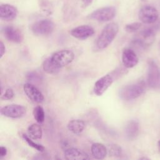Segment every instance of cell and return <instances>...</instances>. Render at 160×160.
<instances>
[{
	"instance_id": "cell-1",
	"label": "cell",
	"mask_w": 160,
	"mask_h": 160,
	"mask_svg": "<svg viewBox=\"0 0 160 160\" xmlns=\"http://www.w3.org/2000/svg\"><path fill=\"white\" fill-rule=\"evenodd\" d=\"M118 31L119 26L116 22H110L105 26L96 40L97 48L104 49L107 48L114 39Z\"/></svg>"
},
{
	"instance_id": "cell-2",
	"label": "cell",
	"mask_w": 160,
	"mask_h": 160,
	"mask_svg": "<svg viewBox=\"0 0 160 160\" xmlns=\"http://www.w3.org/2000/svg\"><path fill=\"white\" fill-rule=\"evenodd\" d=\"M146 84L143 81H139L122 87L119 91L121 99L130 101L139 97L145 91Z\"/></svg>"
},
{
	"instance_id": "cell-3",
	"label": "cell",
	"mask_w": 160,
	"mask_h": 160,
	"mask_svg": "<svg viewBox=\"0 0 160 160\" xmlns=\"http://www.w3.org/2000/svg\"><path fill=\"white\" fill-rule=\"evenodd\" d=\"M116 14V9L114 6H106L98 8L92 11L88 18L99 22H107L112 20Z\"/></svg>"
},
{
	"instance_id": "cell-4",
	"label": "cell",
	"mask_w": 160,
	"mask_h": 160,
	"mask_svg": "<svg viewBox=\"0 0 160 160\" xmlns=\"http://www.w3.org/2000/svg\"><path fill=\"white\" fill-rule=\"evenodd\" d=\"M74 58V52L68 49L58 51L50 57L52 62L59 69L70 64L73 61Z\"/></svg>"
},
{
	"instance_id": "cell-5",
	"label": "cell",
	"mask_w": 160,
	"mask_h": 160,
	"mask_svg": "<svg viewBox=\"0 0 160 160\" xmlns=\"http://www.w3.org/2000/svg\"><path fill=\"white\" fill-rule=\"evenodd\" d=\"M147 81L151 88L156 89L160 88V68L153 60L148 62Z\"/></svg>"
},
{
	"instance_id": "cell-6",
	"label": "cell",
	"mask_w": 160,
	"mask_h": 160,
	"mask_svg": "<svg viewBox=\"0 0 160 160\" xmlns=\"http://www.w3.org/2000/svg\"><path fill=\"white\" fill-rule=\"evenodd\" d=\"M54 29V22L49 19H41L35 22L31 26L32 32L37 36H48Z\"/></svg>"
},
{
	"instance_id": "cell-7",
	"label": "cell",
	"mask_w": 160,
	"mask_h": 160,
	"mask_svg": "<svg viewBox=\"0 0 160 160\" xmlns=\"http://www.w3.org/2000/svg\"><path fill=\"white\" fill-rule=\"evenodd\" d=\"M155 39V31L152 28H148L140 32L138 36L132 42L142 48H147L150 46Z\"/></svg>"
},
{
	"instance_id": "cell-8",
	"label": "cell",
	"mask_w": 160,
	"mask_h": 160,
	"mask_svg": "<svg viewBox=\"0 0 160 160\" xmlns=\"http://www.w3.org/2000/svg\"><path fill=\"white\" fill-rule=\"evenodd\" d=\"M138 16L142 22L152 24L158 19V12L154 7L147 5L141 8L139 11Z\"/></svg>"
},
{
	"instance_id": "cell-9",
	"label": "cell",
	"mask_w": 160,
	"mask_h": 160,
	"mask_svg": "<svg viewBox=\"0 0 160 160\" xmlns=\"http://www.w3.org/2000/svg\"><path fill=\"white\" fill-rule=\"evenodd\" d=\"M115 78L111 74H107L104 76L99 78L94 84V92L96 95L99 96L104 94V92L111 86Z\"/></svg>"
},
{
	"instance_id": "cell-10",
	"label": "cell",
	"mask_w": 160,
	"mask_h": 160,
	"mask_svg": "<svg viewBox=\"0 0 160 160\" xmlns=\"http://www.w3.org/2000/svg\"><path fill=\"white\" fill-rule=\"evenodd\" d=\"M26 108L20 104H9L2 107L1 109V114L10 118H19L24 115Z\"/></svg>"
},
{
	"instance_id": "cell-11",
	"label": "cell",
	"mask_w": 160,
	"mask_h": 160,
	"mask_svg": "<svg viewBox=\"0 0 160 160\" xmlns=\"http://www.w3.org/2000/svg\"><path fill=\"white\" fill-rule=\"evenodd\" d=\"M2 31L4 37L9 41L19 44L23 40V34L22 32L14 26H5L2 28Z\"/></svg>"
},
{
	"instance_id": "cell-12",
	"label": "cell",
	"mask_w": 160,
	"mask_h": 160,
	"mask_svg": "<svg viewBox=\"0 0 160 160\" xmlns=\"http://www.w3.org/2000/svg\"><path fill=\"white\" fill-rule=\"evenodd\" d=\"M71 35L78 39H86L94 34V29L89 25H81L72 29L70 31Z\"/></svg>"
},
{
	"instance_id": "cell-13",
	"label": "cell",
	"mask_w": 160,
	"mask_h": 160,
	"mask_svg": "<svg viewBox=\"0 0 160 160\" xmlns=\"http://www.w3.org/2000/svg\"><path fill=\"white\" fill-rule=\"evenodd\" d=\"M23 89L27 97L32 101L37 103L43 102L44 98L42 93L33 84L26 83L23 86Z\"/></svg>"
},
{
	"instance_id": "cell-14",
	"label": "cell",
	"mask_w": 160,
	"mask_h": 160,
	"mask_svg": "<svg viewBox=\"0 0 160 160\" xmlns=\"http://www.w3.org/2000/svg\"><path fill=\"white\" fill-rule=\"evenodd\" d=\"M122 62L125 68H132L138 63V58L132 49L126 48L122 53Z\"/></svg>"
},
{
	"instance_id": "cell-15",
	"label": "cell",
	"mask_w": 160,
	"mask_h": 160,
	"mask_svg": "<svg viewBox=\"0 0 160 160\" xmlns=\"http://www.w3.org/2000/svg\"><path fill=\"white\" fill-rule=\"evenodd\" d=\"M18 9L12 5L2 4L0 5V18L4 21H12L18 15Z\"/></svg>"
},
{
	"instance_id": "cell-16",
	"label": "cell",
	"mask_w": 160,
	"mask_h": 160,
	"mask_svg": "<svg viewBox=\"0 0 160 160\" xmlns=\"http://www.w3.org/2000/svg\"><path fill=\"white\" fill-rule=\"evenodd\" d=\"M64 154V158L68 160H85L89 159V156L86 152L75 148L66 149Z\"/></svg>"
},
{
	"instance_id": "cell-17",
	"label": "cell",
	"mask_w": 160,
	"mask_h": 160,
	"mask_svg": "<svg viewBox=\"0 0 160 160\" xmlns=\"http://www.w3.org/2000/svg\"><path fill=\"white\" fill-rule=\"evenodd\" d=\"M139 132V123L136 120H131L128 122L125 127V134L126 138L129 140L135 139Z\"/></svg>"
},
{
	"instance_id": "cell-18",
	"label": "cell",
	"mask_w": 160,
	"mask_h": 160,
	"mask_svg": "<svg viewBox=\"0 0 160 160\" xmlns=\"http://www.w3.org/2000/svg\"><path fill=\"white\" fill-rule=\"evenodd\" d=\"M91 152L94 158L98 159H102L106 157L108 153V149L104 144L96 142L92 144L91 147Z\"/></svg>"
},
{
	"instance_id": "cell-19",
	"label": "cell",
	"mask_w": 160,
	"mask_h": 160,
	"mask_svg": "<svg viewBox=\"0 0 160 160\" xmlns=\"http://www.w3.org/2000/svg\"><path fill=\"white\" fill-rule=\"evenodd\" d=\"M85 128V122L81 119H72L68 124V129L75 134L81 133Z\"/></svg>"
},
{
	"instance_id": "cell-20",
	"label": "cell",
	"mask_w": 160,
	"mask_h": 160,
	"mask_svg": "<svg viewBox=\"0 0 160 160\" xmlns=\"http://www.w3.org/2000/svg\"><path fill=\"white\" fill-rule=\"evenodd\" d=\"M28 133L30 137L34 139H39L42 136V130L40 125L38 124H32L28 127Z\"/></svg>"
},
{
	"instance_id": "cell-21",
	"label": "cell",
	"mask_w": 160,
	"mask_h": 160,
	"mask_svg": "<svg viewBox=\"0 0 160 160\" xmlns=\"http://www.w3.org/2000/svg\"><path fill=\"white\" fill-rule=\"evenodd\" d=\"M42 68L46 73L50 74H56L59 71V68H57L52 62L50 58H48L44 61L42 63Z\"/></svg>"
},
{
	"instance_id": "cell-22",
	"label": "cell",
	"mask_w": 160,
	"mask_h": 160,
	"mask_svg": "<svg viewBox=\"0 0 160 160\" xmlns=\"http://www.w3.org/2000/svg\"><path fill=\"white\" fill-rule=\"evenodd\" d=\"M33 116L35 120L38 123H42L44 121L45 114L43 108L41 106H38L34 108Z\"/></svg>"
},
{
	"instance_id": "cell-23",
	"label": "cell",
	"mask_w": 160,
	"mask_h": 160,
	"mask_svg": "<svg viewBox=\"0 0 160 160\" xmlns=\"http://www.w3.org/2000/svg\"><path fill=\"white\" fill-rule=\"evenodd\" d=\"M108 152L111 156L118 157L122 154V149L120 146L116 144H109L107 148Z\"/></svg>"
},
{
	"instance_id": "cell-24",
	"label": "cell",
	"mask_w": 160,
	"mask_h": 160,
	"mask_svg": "<svg viewBox=\"0 0 160 160\" xmlns=\"http://www.w3.org/2000/svg\"><path fill=\"white\" fill-rule=\"evenodd\" d=\"M22 138L24 139V140L28 144L29 146H30L31 147L36 149V150L39 151H41V152H42L44 150V147L42 146V145L41 144H39L35 142H34L32 140H31L26 134H23L22 135Z\"/></svg>"
},
{
	"instance_id": "cell-25",
	"label": "cell",
	"mask_w": 160,
	"mask_h": 160,
	"mask_svg": "<svg viewBox=\"0 0 160 160\" xmlns=\"http://www.w3.org/2000/svg\"><path fill=\"white\" fill-rule=\"evenodd\" d=\"M39 4L40 8L44 13L48 14L52 13V6L49 0H39Z\"/></svg>"
},
{
	"instance_id": "cell-26",
	"label": "cell",
	"mask_w": 160,
	"mask_h": 160,
	"mask_svg": "<svg viewBox=\"0 0 160 160\" xmlns=\"http://www.w3.org/2000/svg\"><path fill=\"white\" fill-rule=\"evenodd\" d=\"M14 94L13 90L10 88H8L4 91H1V99L2 100H10L14 97Z\"/></svg>"
},
{
	"instance_id": "cell-27",
	"label": "cell",
	"mask_w": 160,
	"mask_h": 160,
	"mask_svg": "<svg viewBox=\"0 0 160 160\" xmlns=\"http://www.w3.org/2000/svg\"><path fill=\"white\" fill-rule=\"evenodd\" d=\"M141 23L138 22L128 24L125 26V30L128 32H134L138 31L141 27Z\"/></svg>"
},
{
	"instance_id": "cell-28",
	"label": "cell",
	"mask_w": 160,
	"mask_h": 160,
	"mask_svg": "<svg viewBox=\"0 0 160 160\" xmlns=\"http://www.w3.org/2000/svg\"><path fill=\"white\" fill-rule=\"evenodd\" d=\"M5 51H6V48H5V46L4 44V43L1 41L0 42V58H1L4 54L5 53Z\"/></svg>"
},
{
	"instance_id": "cell-29",
	"label": "cell",
	"mask_w": 160,
	"mask_h": 160,
	"mask_svg": "<svg viewBox=\"0 0 160 160\" xmlns=\"http://www.w3.org/2000/svg\"><path fill=\"white\" fill-rule=\"evenodd\" d=\"M7 149L4 146H1L0 147V158L4 157L7 154Z\"/></svg>"
},
{
	"instance_id": "cell-30",
	"label": "cell",
	"mask_w": 160,
	"mask_h": 160,
	"mask_svg": "<svg viewBox=\"0 0 160 160\" xmlns=\"http://www.w3.org/2000/svg\"><path fill=\"white\" fill-rule=\"evenodd\" d=\"M92 1L93 0H81L84 7H87V6H89L90 4H91Z\"/></svg>"
},
{
	"instance_id": "cell-31",
	"label": "cell",
	"mask_w": 160,
	"mask_h": 160,
	"mask_svg": "<svg viewBox=\"0 0 160 160\" xmlns=\"http://www.w3.org/2000/svg\"><path fill=\"white\" fill-rule=\"evenodd\" d=\"M140 159H149L148 158H145V157H142V158H141Z\"/></svg>"
},
{
	"instance_id": "cell-32",
	"label": "cell",
	"mask_w": 160,
	"mask_h": 160,
	"mask_svg": "<svg viewBox=\"0 0 160 160\" xmlns=\"http://www.w3.org/2000/svg\"><path fill=\"white\" fill-rule=\"evenodd\" d=\"M158 146H159V148L160 149V140L158 141Z\"/></svg>"
},
{
	"instance_id": "cell-33",
	"label": "cell",
	"mask_w": 160,
	"mask_h": 160,
	"mask_svg": "<svg viewBox=\"0 0 160 160\" xmlns=\"http://www.w3.org/2000/svg\"><path fill=\"white\" fill-rule=\"evenodd\" d=\"M159 46H160V43H159Z\"/></svg>"
}]
</instances>
